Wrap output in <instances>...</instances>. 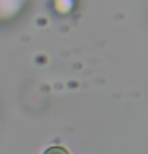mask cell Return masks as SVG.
<instances>
[{"instance_id":"6da1fadb","label":"cell","mask_w":148,"mask_h":154,"mask_svg":"<svg viewBox=\"0 0 148 154\" xmlns=\"http://www.w3.org/2000/svg\"><path fill=\"white\" fill-rule=\"evenodd\" d=\"M43 154H69V152H68L64 147H49Z\"/></svg>"}]
</instances>
